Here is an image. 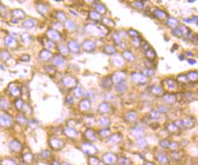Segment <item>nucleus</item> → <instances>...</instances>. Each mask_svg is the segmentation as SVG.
Returning a JSON list of instances; mask_svg holds the SVG:
<instances>
[{
    "instance_id": "obj_2",
    "label": "nucleus",
    "mask_w": 198,
    "mask_h": 165,
    "mask_svg": "<svg viewBox=\"0 0 198 165\" xmlns=\"http://www.w3.org/2000/svg\"><path fill=\"white\" fill-rule=\"evenodd\" d=\"M9 148L12 151L18 152L21 150V144L19 141L16 140H13L9 143Z\"/></svg>"
},
{
    "instance_id": "obj_12",
    "label": "nucleus",
    "mask_w": 198,
    "mask_h": 165,
    "mask_svg": "<svg viewBox=\"0 0 198 165\" xmlns=\"http://www.w3.org/2000/svg\"><path fill=\"white\" fill-rule=\"evenodd\" d=\"M188 63H190V64L193 65V64H195L196 62L195 60H193V59H188Z\"/></svg>"
},
{
    "instance_id": "obj_3",
    "label": "nucleus",
    "mask_w": 198,
    "mask_h": 165,
    "mask_svg": "<svg viewBox=\"0 0 198 165\" xmlns=\"http://www.w3.org/2000/svg\"><path fill=\"white\" fill-rule=\"evenodd\" d=\"M21 159H22V161L24 162L25 164H30L31 162H33V156L32 155L31 153H24L22 156H21Z\"/></svg>"
},
{
    "instance_id": "obj_7",
    "label": "nucleus",
    "mask_w": 198,
    "mask_h": 165,
    "mask_svg": "<svg viewBox=\"0 0 198 165\" xmlns=\"http://www.w3.org/2000/svg\"><path fill=\"white\" fill-rule=\"evenodd\" d=\"M15 40L14 39L13 37H8L6 38V44L9 47H13V46L15 45Z\"/></svg>"
},
{
    "instance_id": "obj_9",
    "label": "nucleus",
    "mask_w": 198,
    "mask_h": 165,
    "mask_svg": "<svg viewBox=\"0 0 198 165\" xmlns=\"http://www.w3.org/2000/svg\"><path fill=\"white\" fill-rule=\"evenodd\" d=\"M10 90H11V92L12 93V94L14 95V96H16L17 94H18L19 93V89L17 87H16V86L10 88Z\"/></svg>"
},
{
    "instance_id": "obj_10",
    "label": "nucleus",
    "mask_w": 198,
    "mask_h": 165,
    "mask_svg": "<svg viewBox=\"0 0 198 165\" xmlns=\"http://www.w3.org/2000/svg\"><path fill=\"white\" fill-rule=\"evenodd\" d=\"M13 13H14V15H15L16 17H19V18H22V17H24V16H22V15L24 14V12L21 11V10H19V9H17V10L14 11Z\"/></svg>"
},
{
    "instance_id": "obj_11",
    "label": "nucleus",
    "mask_w": 198,
    "mask_h": 165,
    "mask_svg": "<svg viewBox=\"0 0 198 165\" xmlns=\"http://www.w3.org/2000/svg\"><path fill=\"white\" fill-rule=\"evenodd\" d=\"M55 63H56L58 66H61L62 65H63L64 60L61 59V58H58L55 60Z\"/></svg>"
},
{
    "instance_id": "obj_6",
    "label": "nucleus",
    "mask_w": 198,
    "mask_h": 165,
    "mask_svg": "<svg viewBox=\"0 0 198 165\" xmlns=\"http://www.w3.org/2000/svg\"><path fill=\"white\" fill-rule=\"evenodd\" d=\"M34 26V22L33 21V20H31V19L27 20V21H25L24 23H23V27H24V28H27V29H31V28H33Z\"/></svg>"
},
{
    "instance_id": "obj_13",
    "label": "nucleus",
    "mask_w": 198,
    "mask_h": 165,
    "mask_svg": "<svg viewBox=\"0 0 198 165\" xmlns=\"http://www.w3.org/2000/svg\"><path fill=\"white\" fill-rule=\"evenodd\" d=\"M179 58H180V60H184V56H183L182 54V55H180V56H179Z\"/></svg>"
},
{
    "instance_id": "obj_4",
    "label": "nucleus",
    "mask_w": 198,
    "mask_h": 165,
    "mask_svg": "<svg viewBox=\"0 0 198 165\" xmlns=\"http://www.w3.org/2000/svg\"><path fill=\"white\" fill-rule=\"evenodd\" d=\"M1 165H17V164L12 159H4L0 162Z\"/></svg>"
},
{
    "instance_id": "obj_8",
    "label": "nucleus",
    "mask_w": 198,
    "mask_h": 165,
    "mask_svg": "<svg viewBox=\"0 0 198 165\" xmlns=\"http://www.w3.org/2000/svg\"><path fill=\"white\" fill-rule=\"evenodd\" d=\"M24 103H23V101L20 100V99H17V100H16L15 101V106L16 108H17L18 110H22L23 108V107H24Z\"/></svg>"
},
{
    "instance_id": "obj_1",
    "label": "nucleus",
    "mask_w": 198,
    "mask_h": 165,
    "mask_svg": "<svg viewBox=\"0 0 198 165\" xmlns=\"http://www.w3.org/2000/svg\"><path fill=\"white\" fill-rule=\"evenodd\" d=\"M12 123V119L11 117L6 115H0V126L8 127Z\"/></svg>"
},
{
    "instance_id": "obj_5",
    "label": "nucleus",
    "mask_w": 198,
    "mask_h": 165,
    "mask_svg": "<svg viewBox=\"0 0 198 165\" xmlns=\"http://www.w3.org/2000/svg\"><path fill=\"white\" fill-rule=\"evenodd\" d=\"M0 107L2 109H8L9 107V102L7 99H2L0 100Z\"/></svg>"
}]
</instances>
